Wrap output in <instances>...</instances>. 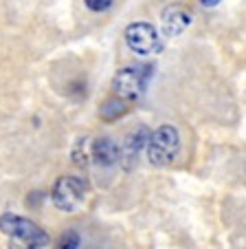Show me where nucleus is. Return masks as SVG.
Segmentation results:
<instances>
[{
	"mask_svg": "<svg viewBox=\"0 0 246 249\" xmlns=\"http://www.w3.org/2000/svg\"><path fill=\"white\" fill-rule=\"evenodd\" d=\"M145 150H148V159L152 165H156V168L172 165L180 155V132H178V128L172 124L158 126L156 130L149 132Z\"/></svg>",
	"mask_w": 246,
	"mask_h": 249,
	"instance_id": "nucleus-1",
	"label": "nucleus"
},
{
	"mask_svg": "<svg viewBox=\"0 0 246 249\" xmlns=\"http://www.w3.org/2000/svg\"><path fill=\"white\" fill-rule=\"evenodd\" d=\"M0 231L9 236V238L20 240L27 247H35V249L49 247V243H51L49 234L37 223H33L31 218L18 216V214H11V212L0 214Z\"/></svg>",
	"mask_w": 246,
	"mask_h": 249,
	"instance_id": "nucleus-2",
	"label": "nucleus"
},
{
	"mask_svg": "<svg viewBox=\"0 0 246 249\" xmlns=\"http://www.w3.org/2000/svg\"><path fill=\"white\" fill-rule=\"evenodd\" d=\"M88 196V181L84 177L75 174H64L53 183L51 188V201L60 212L73 214L86 203Z\"/></svg>",
	"mask_w": 246,
	"mask_h": 249,
	"instance_id": "nucleus-3",
	"label": "nucleus"
},
{
	"mask_svg": "<svg viewBox=\"0 0 246 249\" xmlns=\"http://www.w3.org/2000/svg\"><path fill=\"white\" fill-rule=\"evenodd\" d=\"M154 75V66L152 64H139V66H123L115 73L112 77V89L115 95L128 99V102H134L141 95L148 90L149 80Z\"/></svg>",
	"mask_w": 246,
	"mask_h": 249,
	"instance_id": "nucleus-4",
	"label": "nucleus"
},
{
	"mask_svg": "<svg viewBox=\"0 0 246 249\" xmlns=\"http://www.w3.org/2000/svg\"><path fill=\"white\" fill-rule=\"evenodd\" d=\"M126 44L132 53L136 55H158L165 49V40L158 33V29L149 22H132L123 31Z\"/></svg>",
	"mask_w": 246,
	"mask_h": 249,
	"instance_id": "nucleus-5",
	"label": "nucleus"
},
{
	"mask_svg": "<svg viewBox=\"0 0 246 249\" xmlns=\"http://www.w3.org/2000/svg\"><path fill=\"white\" fill-rule=\"evenodd\" d=\"M148 137H149V130L145 126L134 128L132 132L126 135V139H123V143H121V148H119V161L123 163L126 170H132L136 165L141 150H145Z\"/></svg>",
	"mask_w": 246,
	"mask_h": 249,
	"instance_id": "nucleus-6",
	"label": "nucleus"
},
{
	"mask_svg": "<svg viewBox=\"0 0 246 249\" xmlns=\"http://www.w3.org/2000/svg\"><path fill=\"white\" fill-rule=\"evenodd\" d=\"M191 20H194V16H191V11L187 9L185 5H178V2L176 5H167L161 14L163 33H165L167 38H176V36H180V33L189 27Z\"/></svg>",
	"mask_w": 246,
	"mask_h": 249,
	"instance_id": "nucleus-7",
	"label": "nucleus"
},
{
	"mask_svg": "<svg viewBox=\"0 0 246 249\" xmlns=\"http://www.w3.org/2000/svg\"><path fill=\"white\" fill-rule=\"evenodd\" d=\"M90 159L101 168H112L119 163V146L110 137H97L90 141Z\"/></svg>",
	"mask_w": 246,
	"mask_h": 249,
	"instance_id": "nucleus-8",
	"label": "nucleus"
},
{
	"mask_svg": "<svg viewBox=\"0 0 246 249\" xmlns=\"http://www.w3.org/2000/svg\"><path fill=\"white\" fill-rule=\"evenodd\" d=\"M128 110H130V102L123 99V97H119V95H115V97H108L106 102L101 104L99 117H101L103 122H116V119L126 117Z\"/></svg>",
	"mask_w": 246,
	"mask_h": 249,
	"instance_id": "nucleus-9",
	"label": "nucleus"
},
{
	"mask_svg": "<svg viewBox=\"0 0 246 249\" xmlns=\"http://www.w3.org/2000/svg\"><path fill=\"white\" fill-rule=\"evenodd\" d=\"M70 157H73V163L79 165V168H86V165L90 163V141H88V137H79V139L75 141Z\"/></svg>",
	"mask_w": 246,
	"mask_h": 249,
	"instance_id": "nucleus-10",
	"label": "nucleus"
},
{
	"mask_svg": "<svg viewBox=\"0 0 246 249\" xmlns=\"http://www.w3.org/2000/svg\"><path fill=\"white\" fill-rule=\"evenodd\" d=\"M79 245H82V238H79V234L75 230H68L64 236L60 238V247H68V249H77Z\"/></svg>",
	"mask_w": 246,
	"mask_h": 249,
	"instance_id": "nucleus-11",
	"label": "nucleus"
},
{
	"mask_svg": "<svg viewBox=\"0 0 246 249\" xmlns=\"http://www.w3.org/2000/svg\"><path fill=\"white\" fill-rule=\"evenodd\" d=\"M84 5L88 7L93 14H103V11H108L115 5V0H84Z\"/></svg>",
	"mask_w": 246,
	"mask_h": 249,
	"instance_id": "nucleus-12",
	"label": "nucleus"
},
{
	"mask_svg": "<svg viewBox=\"0 0 246 249\" xmlns=\"http://www.w3.org/2000/svg\"><path fill=\"white\" fill-rule=\"evenodd\" d=\"M204 7H215V5H220V0H200Z\"/></svg>",
	"mask_w": 246,
	"mask_h": 249,
	"instance_id": "nucleus-13",
	"label": "nucleus"
}]
</instances>
